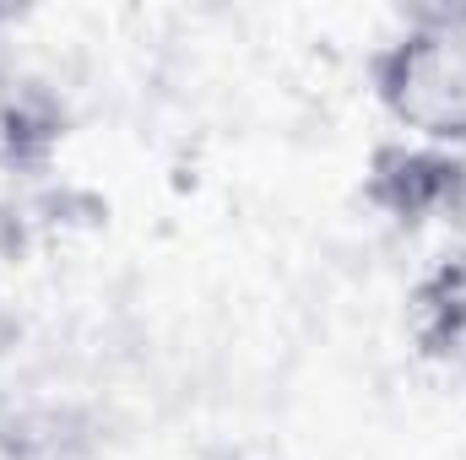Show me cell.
I'll return each instance as SVG.
<instances>
[{"instance_id":"1","label":"cell","mask_w":466,"mask_h":460,"mask_svg":"<svg viewBox=\"0 0 466 460\" xmlns=\"http://www.w3.org/2000/svg\"><path fill=\"white\" fill-rule=\"evenodd\" d=\"M380 98L418 135L466 146V11H434L385 49Z\"/></svg>"}]
</instances>
